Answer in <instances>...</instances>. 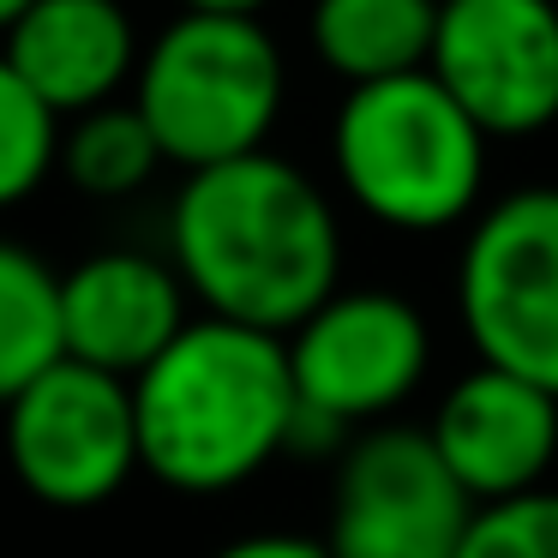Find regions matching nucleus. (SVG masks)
I'll return each instance as SVG.
<instances>
[{"instance_id":"19","label":"nucleus","mask_w":558,"mask_h":558,"mask_svg":"<svg viewBox=\"0 0 558 558\" xmlns=\"http://www.w3.org/2000/svg\"><path fill=\"white\" fill-rule=\"evenodd\" d=\"M265 0H181V13H210V19H258Z\"/></svg>"},{"instance_id":"15","label":"nucleus","mask_w":558,"mask_h":558,"mask_svg":"<svg viewBox=\"0 0 558 558\" xmlns=\"http://www.w3.org/2000/svg\"><path fill=\"white\" fill-rule=\"evenodd\" d=\"M54 169L85 198H126L138 186H150V174L162 169V150L133 102H102V109L61 121Z\"/></svg>"},{"instance_id":"1","label":"nucleus","mask_w":558,"mask_h":558,"mask_svg":"<svg viewBox=\"0 0 558 558\" xmlns=\"http://www.w3.org/2000/svg\"><path fill=\"white\" fill-rule=\"evenodd\" d=\"M169 265L205 318L289 337L337 294L342 229L313 174L253 150L186 174L169 210Z\"/></svg>"},{"instance_id":"16","label":"nucleus","mask_w":558,"mask_h":558,"mask_svg":"<svg viewBox=\"0 0 558 558\" xmlns=\"http://www.w3.org/2000/svg\"><path fill=\"white\" fill-rule=\"evenodd\" d=\"M54 145H61V121L0 61V210H13L19 198H31L49 181Z\"/></svg>"},{"instance_id":"14","label":"nucleus","mask_w":558,"mask_h":558,"mask_svg":"<svg viewBox=\"0 0 558 558\" xmlns=\"http://www.w3.org/2000/svg\"><path fill=\"white\" fill-rule=\"evenodd\" d=\"M61 361V277L31 246L0 241V409Z\"/></svg>"},{"instance_id":"10","label":"nucleus","mask_w":558,"mask_h":558,"mask_svg":"<svg viewBox=\"0 0 558 558\" xmlns=\"http://www.w3.org/2000/svg\"><path fill=\"white\" fill-rule=\"evenodd\" d=\"M426 438L474 510L505 505L546 486L558 457V397L498 366H474L445 390Z\"/></svg>"},{"instance_id":"20","label":"nucleus","mask_w":558,"mask_h":558,"mask_svg":"<svg viewBox=\"0 0 558 558\" xmlns=\"http://www.w3.org/2000/svg\"><path fill=\"white\" fill-rule=\"evenodd\" d=\"M25 7H31V0H0V31L13 25V19H19V13H25Z\"/></svg>"},{"instance_id":"7","label":"nucleus","mask_w":558,"mask_h":558,"mask_svg":"<svg viewBox=\"0 0 558 558\" xmlns=\"http://www.w3.org/2000/svg\"><path fill=\"white\" fill-rule=\"evenodd\" d=\"M19 486L54 510H90L138 469L133 385L97 366L54 361L0 414Z\"/></svg>"},{"instance_id":"5","label":"nucleus","mask_w":558,"mask_h":558,"mask_svg":"<svg viewBox=\"0 0 558 558\" xmlns=\"http://www.w3.org/2000/svg\"><path fill=\"white\" fill-rule=\"evenodd\" d=\"M457 318L481 366L558 397V186L481 210L457 258Z\"/></svg>"},{"instance_id":"11","label":"nucleus","mask_w":558,"mask_h":558,"mask_svg":"<svg viewBox=\"0 0 558 558\" xmlns=\"http://www.w3.org/2000/svg\"><path fill=\"white\" fill-rule=\"evenodd\" d=\"M186 330V289L169 258L109 246L61 277V361L133 385Z\"/></svg>"},{"instance_id":"12","label":"nucleus","mask_w":558,"mask_h":558,"mask_svg":"<svg viewBox=\"0 0 558 558\" xmlns=\"http://www.w3.org/2000/svg\"><path fill=\"white\" fill-rule=\"evenodd\" d=\"M0 61L54 121H73L133 85L138 31L121 0H31L0 31Z\"/></svg>"},{"instance_id":"17","label":"nucleus","mask_w":558,"mask_h":558,"mask_svg":"<svg viewBox=\"0 0 558 558\" xmlns=\"http://www.w3.org/2000/svg\"><path fill=\"white\" fill-rule=\"evenodd\" d=\"M450 558H558V493L534 486L505 505H481Z\"/></svg>"},{"instance_id":"2","label":"nucleus","mask_w":558,"mask_h":558,"mask_svg":"<svg viewBox=\"0 0 558 558\" xmlns=\"http://www.w3.org/2000/svg\"><path fill=\"white\" fill-rule=\"evenodd\" d=\"M138 469L174 493H234L294 445V385L282 337L222 318L186 330L133 378Z\"/></svg>"},{"instance_id":"4","label":"nucleus","mask_w":558,"mask_h":558,"mask_svg":"<svg viewBox=\"0 0 558 558\" xmlns=\"http://www.w3.org/2000/svg\"><path fill=\"white\" fill-rule=\"evenodd\" d=\"M289 97L282 49L258 19L181 13L157 31L133 73V109L162 162L198 174L265 150Z\"/></svg>"},{"instance_id":"18","label":"nucleus","mask_w":558,"mask_h":558,"mask_svg":"<svg viewBox=\"0 0 558 558\" xmlns=\"http://www.w3.org/2000/svg\"><path fill=\"white\" fill-rule=\"evenodd\" d=\"M210 558H330L325 541H306V534H241V541L217 546Z\"/></svg>"},{"instance_id":"8","label":"nucleus","mask_w":558,"mask_h":558,"mask_svg":"<svg viewBox=\"0 0 558 558\" xmlns=\"http://www.w3.org/2000/svg\"><path fill=\"white\" fill-rule=\"evenodd\" d=\"M426 73L481 126V138H534L558 121L553 0H438Z\"/></svg>"},{"instance_id":"9","label":"nucleus","mask_w":558,"mask_h":558,"mask_svg":"<svg viewBox=\"0 0 558 558\" xmlns=\"http://www.w3.org/2000/svg\"><path fill=\"white\" fill-rule=\"evenodd\" d=\"M474 505L433 438L414 426H373L337 462L325 553L330 558H450Z\"/></svg>"},{"instance_id":"13","label":"nucleus","mask_w":558,"mask_h":558,"mask_svg":"<svg viewBox=\"0 0 558 558\" xmlns=\"http://www.w3.org/2000/svg\"><path fill=\"white\" fill-rule=\"evenodd\" d=\"M438 0H313L306 37L325 73L342 85H378V78L426 73L433 54Z\"/></svg>"},{"instance_id":"6","label":"nucleus","mask_w":558,"mask_h":558,"mask_svg":"<svg viewBox=\"0 0 558 558\" xmlns=\"http://www.w3.org/2000/svg\"><path fill=\"white\" fill-rule=\"evenodd\" d=\"M294 385V445L306 433L337 438L342 426H366L378 414L402 409L426 378L433 337L414 301L390 289H337L318 313L282 337Z\"/></svg>"},{"instance_id":"3","label":"nucleus","mask_w":558,"mask_h":558,"mask_svg":"<svg viewBox=\"0 0 558 558\" xmlns=\"http://www.w3.org/2000/svg\"><path fill=\"white\" fill-rule=\"evenodd\" d=\"M330 162L354 210L397 234L469 222L486 186V138L433 73L354 85L330 126Z\"/></svg>"}]
</instances>
